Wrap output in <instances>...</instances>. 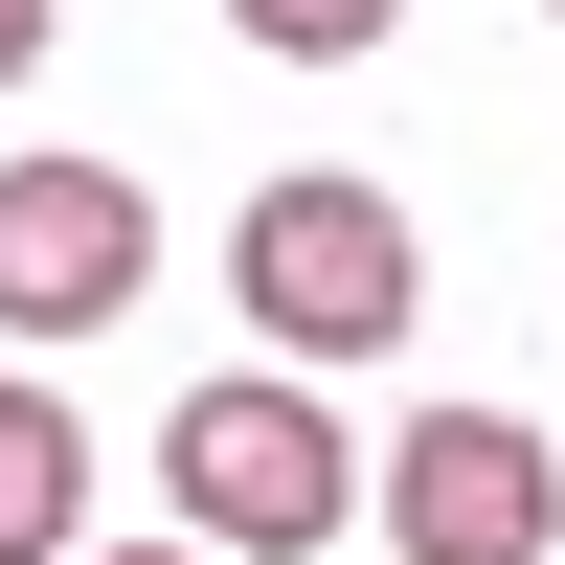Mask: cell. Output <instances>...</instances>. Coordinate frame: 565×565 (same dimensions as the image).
Returning a JSON list of instances; mask_svg holds the SVG:
<instances>
[{"label": "cell", "instance_id": "8", "mask_svg": "<svg viewBox=\"0 0 565 565\" xmlns=\"http://www.w3.org/2000/svg\"><path fill=\"white\" fill-rule=\"evenodd\" d=\"M68 565H226V543H68Z\"/></svg>", "mask_w": 565, "mask_h": 565}, {"label": "cell", "instance_id": "1", "mask_svg": "<svg viewBox=\"0 0 565 565\" xmlns=\"http://www.w3.org/2000/svg\"><path fill=\"white\" fill-rule=\"evenodd\" d=\"M226 317H249L271 362H385L407 317H430V226H407L385 181H249V226H226Z\"/></svg>", "mask_w": 565, "mask_h": 565}, {"label": "cell", "instance_id": "3", "mask_svg": "<svg viewBox=\"0 0 565 565\" xmlns=\"http://www.w3.org/2000/svg\"><path fill=\"white\" fill-rule=\"evenodd\" d=\"M362 498H385L407 565H565V452L521 430V407H407Z\"/></svg>", "mask_w": 565, "mask_h": 565}, {"label": "cell", "instance_id": "9", "mask_svg": "<svg viewBox=\"0 0 565 565\" xmlns=\"http://www.w3.org/2000/svg\"><path fill=\"white\" fill-rule=\"evenodd\" d=\"M543 23H565V0H543Z\"/></svg>", "mask_w": 565, "mask_h": 565}, {"label": "cell", "instance_id": "7", "mask_svg": "<svg viewBox=\"0 0 565 565\" xmlns=\"http://www.w3.org/2000/svg\"><path fill=\"white\" fill-rule=\"evenodd\" d=\"M45 45H68V0H0V90H23V68H45Z\"/></svg>", "mask_w": 565, "mask_h": 565}, {"label": "cell", "instance_id": "6", "mask_svg": "<svg viewBox=\"0 0 565 565\" xmlns=\"http://www.w3.org/2000/svg\"><path fill=\"white\" fill-rule=\"evenodd\" d=\"M226 23H249V45H271V68H362V45H385V23H407V0H226Z\"/></svg>", "mask_w": 565, "mask_h": 565}, {"label": "cell", "instance_id": "4", "mask_svg": "<svg viewBox=\"0 0 565 565\" xmlns=\"http://www.w3.org/2000/svg\"><path fill=\"white\" fill-rule=\"evenodd\" d=\"M136 295H159L136 159H0V340H114Z\"/></svg>", "mask_w": 565, "mask_h": 565}, {"label": "cell", "instance_id": "2", "mask_svg": "<svg viewBox=\"0 0 565 565\" xmlns=\"http://www.w3.org/2000/svg\"><path fill=\"white\" fill-rule=\"evenodd\" d=\"M159 498H181V543L295 565V543H340L362 452H340V407H317L295 362H249V385H181V407H159Z\"/></svg>", "mask_w": 565, "mask_h": 565}, {"label": "cell", "instance_id": "5", "mask_svg": "<svg viewBox=\"0 0 565 565\" xmlns=\"http://www.w3.org/2000/svg\"><path fill=\"white\" fill-rule=\"evenodd\" d=\"M68 543H90V430H68V385L0 362V565H68Z\"/></svg>", "mask_w": 565, "mask_h": 565}]
</instances>
